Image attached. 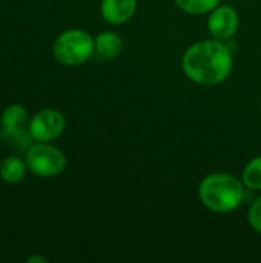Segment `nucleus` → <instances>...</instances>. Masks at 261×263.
<instances>
[{
    "label": "nucleus",
    "mask_w": 261,
    "mask_h": 263,
    "mask_svg": "<svg viewBox=\"0 0 261 263\" xmlns=\"http://www.w3.org/2000/svg\"><path fill=\"white\" fill-rule=\"evenodd\" d=\"M29 112L22 105H9L2 112V137L14 140L29 133Z\"/></svg>",
    "instance_id": "7"
},
{
    "label": "nucleus",
    "mask_w": 261,
    "mask_h": 263,
    "mask_svg": "<svg viewBox=\"0 0 261 263\" xmlns=\"http://www.w3.org/2000/svg\"><path fill=\"white\" fill-rule=\"evenodd\" d=\"M65 128V116L51 108L35 112L29 122V134L35 142H52L63 134Z\"/></svg>",
    "instance_id": "5"
},
{
    "label": "nucleus",
    "mask_w": 261,
    "mask_h": 263,
    "mask_svg": "<svg viewBox=\"0 0 261 263\" xmlns=\"http://www.w3.org/2000/svg\"><path fill=\"white\" fill-rule=\"evenodd\" d=\"M240 25L238 12L228 5H218L215 9L211 11L208 18V29L217 40H228L231 39Z\"/></svg>",
    "instance_id": "6"
},
{
    "label": "nucleus",
    "mask_w": 261,
    "mask_h": 263,
    "mask_svg": "<svg viewBox=\"0 0 261 263\" xmlns=\"http://www.w3.org/2000/svg\"><path fill=\"white\" fill-rule=\"evenodd\" d=\"M177 6L188 14H206L220 5V0H175Z\"/></svg>",
    "instance_id": "12"
},
{
    "label": "nucleus",
    "mask_w": 261,
    "mask_h": 263,
    "mask_svg": "<svg viewBox=\"0 0 261 263\" xmlns=\"http://www.w3.org/2000/svg\"><path fill=\"white\" fill-rule=\"evenodd\" d=\"M28 171L26 162L18 156H9L0 163V177L6 183H18L25 179Z\"/></svg>",
    "instance_id": "10"
},
{
    "label": "nucleus",
    "mask_w": 261,
    "mask_h": 263,
    "mask_svg": "<svg viewBox=\"0 0 261 263\" xmlns=\"http://www.w3.org/2000/svg\"><path fill=\"white\" fill-rule=\"evenodd\" d=\"M48 262V259L46 257H43V256H31V257H28L26 259V263H46Z\"/></svg>",
    "instance_id": "14"
},
{
    "label": "nucleus",
    "mask_w": 261,
    "mask_h": 263,
    "mask_svg": "<svg viewBox=\"0 0 261 263\" xmlns=\"http://www.w3.org/2000/svg\"><path fill=\"white\" fill-rule=\"evenodd\" d=\"M95 52L102 59H114L123 49V40L118 34L106 31L98 34L95 39Z\"/></svg>",
    "instance_id": "9"
},
{
    "label": "nucleus",
    "mask_w": 261,
    "mask_h": 263,
    "mask_svg": "<svg viewBox=\"0 0 261 263\" xmlns=\"http://www.w3.org/2000/svg\"><path fill=\"white\" fill-rule=\"evenodd\" d=\"M102 15L111 25H123L137 11V0H102Z\"/></svg>",
    "instance_id": "8"
},
{
    "label": "nucleus",
    "mask_w": 261,
    "mask_h": 263,
    "mask_svg": "<svg viewBox=\"0 0 261 263\" xmlns=\"http://www.w3.org/2000/svg\"><path fill=\"white\" fill-rule=\"evenodd\" d=\"M52 52L60 63L77 66L92 57L95 52V40L83 29H68L55 39Z\"/></svg>",
    "instance_id": "3"
},
{
    "label": "nucleus",
    "mask_w": 261,
    "mask_h": 263,
    "mask_svg": "<svg viewBox=\"0 0 261 263\" xmlns=\"http://www.w3.org/2000/svg\"><path fill=\"white\" fill-rule=\"evenodd\" d=\"M234 66L231 49L223 40H202L191 45L182 59V68L194 83L212 86L225 82Z\"/></svg>",
    "instance_id": "1"
},
{
    "label": "nucleus",
    "mask_w": 261,
    "mask_h": 263,
    "mask_svg": "<svg viewBox=\"0 0 261 263\" xmlns=\"http://www.w3.org/2000/svg\"><path fill=\"white\" fill-rule=\"evenodd\" d=\"M242 180L249 190H261V156L252 159L243 170Z\"/></svg>",
    "instance_id": "11"
},
{
    "label": "nucleus",
    "mask_w": 261,
    "mask_h": 263,
    "mask_svg": "<svg viewBox=\"0 0 261 263\" xmlns=\"http://www.w3.org/2000/svg\"><path fill=\"white\" fill-rule=\"evenodd\" d=\"M245 183L228 173H214L206 176L198 188L203 205L214 213H231L245 200Z\"/></svg>",
    "instance_id": "2"
},
{
    "label": "nucleus",
    "mask_w": 261,
    "mask_h": 263,
    "mask_svg": "<svg viewBox=\"0 0 261 263\" xmlns=\"http://www.w3.org/2000/svg\"><path fill=\"white\" fill-rule=\"evenodd\" d=\"M248 220H249L251 227L254 228V231L261 234V196L252 202L249 213H248Z\"/></svg>",
    "instance_id": "13"
},
{
    "label": "nucleus",
    "mask_w": 261,
    "mask_h": 263,
    "mask_svg": "<svg viewBox=\"0 0 261 263\" xmlns=\"http://www.w3.org/2000/svg\"><path fill=\"white\" fill-rule=\"evenodd\" d=\"M28 170L38 177H55L66 168L63 151L49 142H37L26 149L25 157Z\"/></svg>",
    "instance_id": "4"
}]
</instances>
